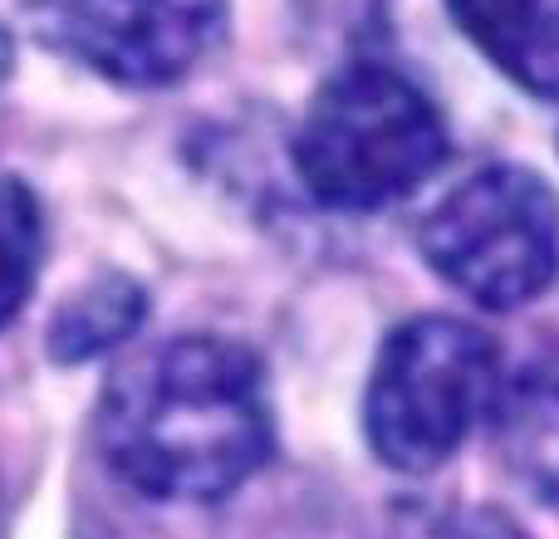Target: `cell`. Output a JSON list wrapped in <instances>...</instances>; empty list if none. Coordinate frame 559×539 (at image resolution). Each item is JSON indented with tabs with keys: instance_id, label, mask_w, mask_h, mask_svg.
<instances>
[{
	"instance_id": "6da1fadb",
	"label": "cell",
	"mask_w": 559,
	"mask_h": 539,
	"mask_svg": "<svg viewBox=\"0 0 559 539\" xmlns=\"http://www.w3.org/2000/svg\"><path fill=\"white\" fill-rule=\"evenodd\" d=\"M108 476L157 505H216L275 452L271 378L255 348L182 334L114 368L94 417Z\"/></svg>"
},
{
	"instance_id": "7a4b0ae2",
	"label": "cell",
	"mask_w": 559,
	"mask_h": 539,
	"mask_svg": "<svg viewBox=\"0 0 559 539\" xmlns=\"http://www.w3.org/2000/svg\"><path fill=\"white\" fill-rule=\"evenodd\" d=\"M452 153L437 98L378 59L329 74L295 133V172L329 212H383L432 182Z\"/></svg>"
},
{
	"instance_id": "3957f363",
	"label": "cell",
	"mask_w": 559,
	"mask_h": 539,
	"mask_svg": "<svg viewBox=\"0 0 559 539\" xmlns=\"http://www.w3.org/2000/svg\"><path fill=\"white\" fill-rule=\"evenodd\" d=\"M501 383V354L472 319H407L383 338L364 387L368 452L397 476H432L491 422Z\"/></svg>"
},
{
	"instance_id": "277c9868",
	"label": "cell",
	"mask_w": 559,
	"mask_h": 539,
	"mask_svg": "<svg viewBox=\"0 0 559 539\" xmlns=\"http://www.w3.org/2000/svg\"><path fill=\"white\" fill-rule=\"evenodd\" d=\"M417 251L462 299L511 314L559 279V196L531 167L491 163L423 216Z\"/></svg>"
},
{
	"instance_id": "5b68a950",
	"label": "cell",
	"mask_w": 559,
	"mask_h": 539,
	"mask_svg": "<svg viewBox=\"0 0 559 539\" xmlns=\"http://www.w3.org/2000/svg\"><path fill=\"white\" fill-rule=\"evenodd\" d=\"M39 45L123 88L187 79L222 39L226 0H25Z\"/></svg>"
},
{
	"instance_id": "8992f818",
	"label": "cell",
	"mask_w": 559,
	"mask_h": 539,
	"mask_svg": "<svg viewBox=\"0 0 559 539\" xmlns=\"http://www.w3.org/2000/svg\"><path fill=\"white\" fill-rule=\"evenodd\" d=\"M491 432L506 471L559 515V344H545L501 383Z\"/></svg>"
},
{
	"instance_id": "52a82bcc",
	"label": "cell",
	"mask_w": 559,
	"mask_h": 539,
	"mask_svg": "<svg viewBox=\"0 0 559 539\" xmlns=\"http://www.w3.org/2000/svg\"><path fill=\"white\" fill-rule=\"evenodd\" d=\"M447 15L501 79L559 104V0H447Z\"/></svg>"
},
{
	"instance_id": "ba28073f",
	"label": "cell",
	"mask_w": 559,
	"mask_h": 539,
	"mask_svg": "<svg viewBox=\"0 0 559 539\" xmlns=\"http://www.w3.org/2000/svg\"><path fill=\"white\" fill-rule=\"evenodd\" d=\"M143 314H147V295L138 279L128 275L88 279L49 319V358L55 363H88V358L128 344L138 334V324H143Z\"/></svg>"
},
{
	"instance_id": "9c48e42d",
	"label": "cell",
	"mask_w": 559,
	"mask_h": 539,
	"mask_svg": "<svg viewBox=\"0 0 559 539\" xmlns=\"http://www.w3.org/2000/svg\"><path fill=\"white\" fill-rule=\"evenodd\" d=\"M39 265H45V212L39 196L20 177L0 172V328L35 295Z\"/></svg>"
},
{
	"instance_id": "30bf717a",
	"label": "cell",
	"mask_w": 559,
	"mask_h": 539,
	"mask_svg": "<svg viewBox=\"0 0 559 539\" xmlns=\"http://www.w3.org/2000/svg\"><path fill=\"white\" fill-rule=\"evenodd\" d=\"M397 539H521V530L496 511H437L413 520Z\"/></svg>"
},
{
	"instance_id": "8fae6325",
	"label": "cell",
	"mask_w": 559,
	"mask_h": 539,
	"mask_svg": "<svg viewBox=\"0 0 559 539\" xmlns=\"http://www.w3.org/2000/svg\"><path fill=\"white\" fill-rule=\"evenodd\" d=\"M10 59H15V45H10V29L0 25V88H5V79H10Z\"/></svg>"
},
{
	"instance_id": "7c38bea8",
	"label": "cell",
	"mask_w": 559,
	"mask_h": 539,
	"mask_svg": "<svg viewBox=\"0 0 559 539\" xmlns=\"http://www.w3.org/2000/svg\"><path fill=\"white\" fill-rule=\"evenodd\" d=\"M0 539H5V495H0Z\"/></svg>"
}]
</instances>
